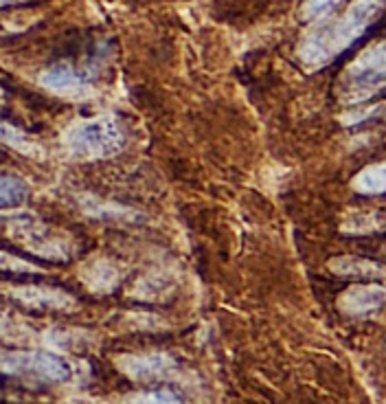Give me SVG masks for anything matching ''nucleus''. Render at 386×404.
<instances>
[{
    "label": "nucleus",
    "mask_w": 386,
    "mask_h": 404,
    "mask_svg": "<svg viewBox=\"0 0 386 404\" xmlns=\"http://www.w3.org/2000/svg\"><path fill=\"white\" fill-rule=\"evenodd\" d=\"M386 7V0H353L349 9L312 29L299 44V60L305 69L319 71L347 51L365 33Z\"/></svg>",
    "instance_id": "obj_1"
},
{
    "label": "nucleus",
    "mask_w": 386,
    "mask_h": 404,
    "mask_svg": "<svg viewBox=\"0 0 386 404\" xmlns=\"http://www.w3.org/2000/svg\"><path fill=\"white\" fill-rule=\"evenodd\" d=\"M125 128L115 115H99L77 121L62 137L66 152L84 161L112 159L125 147Z\"/></svg>",
    "instance_id": "obj_2"
},
{
    "label": "nucleus",
    "mask_w": 386,
    "mask_h": 404,
    "mask_svg": "<svg viewBox=\"0 0 386 404\" xmlns=\"http://www.w3.org/2000/svg\"><path fill=\"white\" fill-rule=\"evenodd\" d=\"M386 91V40L362 51L349 64L338 82V97L343 103H365Z\"/></svg>",
    "instance_id": "obj_3"
},
{
    "label": "nucleus",
    "mask_w": 386,
    "mask_h": 404,
    "mask_svg": "<svg viewBox=\"0 0 386 404\" xmlns=\"http://www.w3.org/2000/svg\"><path fill=\"white\" fill-rule=\"evenodd\" d=\"M0 371L38 385H62L73 378V367L49 352L0 349Z\"/></svg>",
    "instance_id": "obj_4"
},
{
    "label": "nucleus",
    "mask_w": 386,
    "mask_h": 404,
    "mask_svg": "<svg viewBox=\"0 0 386 404\" xmlns=\"http://www.w3.org/2000/svg\"><path fill=\"white\" fill-rule=\"evenodd\" d=\"M9 235L33 255L66 262L73 255V240L44 227L33 215H18L9 222Z\"/></svg>",
    "instance_id": "obj_5"
},
{
    "label": "nucleus",
    "mask_w": 386,
    "mask_h": 404,
    "mask_svg": "<svg viewBox=\"0 0 386 404\" xmlns=\"http://www.w3.org/2000/svg\"><path fill=\"white\" fill-rule=\"evenodd\" d=\"M117 367L134 383H156V380H169L176 376L178 365L171 356L161 352L149 354H123L117 358Z\"/></svg>",
    "instance_id": "obj_6"
},
{
    "label": "nucleus",
    "mask_w": 386,
    "mask_h": 404,
    "mask_svg": "<svg viewBox=\"0 0 386 404\" xmlns=\"http://www.w3.org/2000/svg\"><path fill=\"white\" fill-rule=\"evenodd\" d=\"M7 297H11L20 305L42 312H71L77 308L75 297L49 286H9Z\"/></svg>",
    "instance_id": "obj_7"
},
{
    "label": "nucleus",
    "mask_w": 386,
    "mask_h": 404,
    "mask_svg": "<svg viewBox=\"0 0 386 404\" xmlns=\"http://www.w3.org/2000/svg\"><path fill=\"white\" fill-rule=\"evenodd\" d=\"M40 84L66 99H86L93 95V84L68 64H55L47 69L40 75Z\"/></svg>",
    "instance_id": "obj_8"
},
{
    "label": "nucleus",
    "mask_w": 386,
    "mask_h": 404,
    "mask_svg": "<svg viewBox=\"0 0 386 404\" xmlns=\"http://www.w3.org/2000/svg\"><path fill=\"white\" fill-rule=\"evenodd\" d=\"M386 303V288L378 284H358L345 290L338 308L349 317H369Z\"/></svg>",
    "instance_id": "obj_9"
},
{
    "label": "nucleus",
    "mask_w": 386,
    "mask_h": 404,
    "mask_svg": "<svg viewBox=\"0 0 386 404\" xmlns=\"http://www.w3.org/2000/svg\"><path fill=\"white\" fill-rule=\"evenodd\" d=\"M81 281L93 290V293L106 295V293H112V290L119 286L121 271L115 262L99 257V259H93L81 268Z\"/></svg>",
    "instance_id": "obj_10"
},
{
    "label": "nucleus",
    "mask_w": 386,
    "mask_h": 404,
    "mask_svg": "<svg viewBox=\"0 0 386 404\" xmlns=\"http://www.w3.org/2000/svg\"><path fill=\"white\" fill-rule=\"evenodd\" d=\"M329 268L338 277H353V279H384L386 268L382 264L362 259V257H336L329 262Z\"/></svg>",
    "instance_id": "obj_11"
},
{
    "label": "nucleus",
    "mask_w": 386,
    "mask_h": 404,
    "mask_svg": "<svg viewBox=\"0 0 386 404\" xmlns=\"http://www.w3.org/2000/svg\"><path fill=\"white\" fill-rule=\"evenodd\" d=\"M351 187L362 196H380L386 193V163L365 167L356 178Z\"/></svg>",
    "instance_id": "obj_12"
},
{
    "label": "nucleus",
    "mask_w": 386,
    "mask_h": 404,
    "mask_svg": "<svg viewBox=\"0 0 386 404\" xmlns=\"http://www.w3.org/2000/svg\"><path fill=\"white\" fill-rule=\"evenodd\" d=\"M171 288H174V279L167 273H149L143 279L136 281L132 295L145 301H156L163 293H169Z\"/></svg>",
    "instance_id": "obj_13"
},
{
    "label": "nucleus",
    "mask_w": 386,
    "mask_h": 404,
    "mask_svg": "<svg viewBox=\"0 0 386 404\" xmlns=\"http://www.w3.org/2000/svg\"><path fill=\"white\" fill-rule=\"evenodd\" d=\"M29 198V185L16 176H0V209L20 207Z\"/></svg>",
    "instance_id": "obj_14"
},
{
    "label": "nucleus",
    "mask_w": 386,
    "mask_h": 404,
    "mask_svg": "<svg viewBox=\"0 0 386 404\" xmlns=\"http://www.w3.org/2000/svg\"><path fill=\"white\" fill-rule=\"evenodd\" d=\"M343 229L347 233H373V231H382L386 229V213H358L351 215Z\"/></svg>",
    "instance_id": "obj_15"
},
{
    "label": "nucleus",
    "mask_w": 386,
    "mask_h": 404,
    "mask_svg": "<svg viewBox=\"0 0 386 404\" xmlns=\"http://www.w3.org/2000/svg\"><path fill=\"white\" fill-rule=\"evenodd\" d=\"M0 141L7 143V145H11L13 150H18V152H22V154H38V152H40V147L27 137L25 132L18 130L16 125L5 123V121H0Z\"/></svg>",
    "instance_id": "obj_16"
},
{
    "label": "nucleus",
    "mask_w": 386,
    "mask_h": 404,
    "mask_svg": "<svg viewBox=\"0 0 386 404\" xmlns=\"http://www.w3.org/2000/svg\"><path fill=\"white\" fill-rule=\"evenodd\" d=\"M343 3V0H305L301 7V20H325L334 13V9Z\"/></svg>",
    "instance_id": "obj_17"
},
{
    "label": "nucleus",
    "mask_w": 386,
    "mask_h": 404,
    "mask_svg": "<svg viewBox=\"0 0 386 404\" xmlns=\"http://www.w3.org/2000/svg\"><path fill=\"white\" fill-rule=\"evenodd\" d=\"M130 402H183L176 391L171 389H152V391H141L136 395H130L127 398Z\"/></svg>",
    "instance_id": "obj_18"
},
{
    "label": "nucleus",
    "mask_w": 386,
    "mask_h": 404,
    "mask_svg": "<svg viewBox=\"0 0 386 404\" xmlns=\"http://www.w3.org/2000/svg\"><path fill=\"white\" fill-rule=\"evenodd\" d=\"M0 271H11V273H38V266L29 264V262H22L9 253L0 251Z\"/></svg>",
    "instance_id": "obj_19"
},
{
    "label": "nucleus",
    "mask_w": 386,
    "mask_h": 404,
    "mask_svg": "<svg viewBox=\"0 0 386 404\" xmlns=\"http://www.w3.org/2000/svg\"><path fill=\"white\" fill-rule=\"evenodd\" d=\"M9 330H11V321H9V317H7V314L0 312V336L9 334Z\"/></svg>",
    "instance_id": "obj_20"
}]
</instances>
